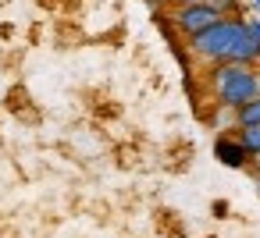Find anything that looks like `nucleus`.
I'll return each mask as SVG.
<instances>
[{
  "mask_svg": "<svg viewBox=\"0 0 260 238\" xmlns=\"http://www.w3.org/2000/svg\"><path fill=\"white\" fill-rule=\"evenodd\" d=\"M210 93L217 100V107L235 110L239 103L253 100L260 93V68L256 64H239V61H217L210 64Z\"/></svg>",
  "mask_w": 260,
  "mask_h": 238,
  "instance_id": "1",
  "label": "nucleus"
},
{
  "mask_svg": "<svg viewBox=\"0 0 260 238\" xmlns=\"http://www.w3.org/2000/svg\"><path fill=\"white\" fill-rule=\"evenodd\" d=\"M246 29V15H228V18H217L214 25L200 29L196 36H189V54L203 64H217L228 57L232 43L239 39V32Z\"/></svg>",
  "mask_w": 260,
  "mask_h": 238,
  "instance_id": "2",
  "label": "nucleus"
},
{
  "mask_svg": "<svg viewBox=\"0 0 260 238\" xmlns=\"http://www.w3.org/2000/svg\"><path fill=\"white\" fill-rule=\"evenodd\" d=\"M168 18H171V22H175V29L189 39V36H196L200 29L214 25L221 15H217V8L210 4V0H200V4H175V11H171Z\"/></svg>",
  "mask_w": 260,
  "mask_h": 238,
  "instance_id": "3",
  "label": "nucleus"
},
{
  "mask_svg": "<svg viewBox=\"0 0 260 238\" xmlns=\"http://www.w3.org/2000/svg\"><path fill=\"white\" fill-rule=\"evenodd\" d=\"M214 153H217V160L224 164V167H246L253 156L246 153V146L235 139V135H221L217 142H214Z\"/></svg>",
  "mask_w": 260,
  "mask_h": 238,
  "instance_id": "4",
  "label": "nucleus"
},
{
  "mask_svg": "<svg viewBox=\"0 0 260 238\" xmlns=\"http://www.w3.org/2000/svg\"><path fill=\"white\" fill-rule=\"evenodd\" d=\"M242 125H260V93L235 107V128H242Z\"/></svg>",
  "mask_w": 260,
  "mask_h": 238,
  "instance_id": "5",
  "label": "nucleus"
},
{
  "mask_svg": "<svg viewBox=\"0 0 260 238\" xmlns=\"http://www.w3.org/2000/svg\"><path fill=\"white\" fill-rule=\"evenodd\" d=\"M235 139L246 146V153L256 160L260 156V125H242V128H235Z\"/></svg>",
  "mask_w": 260,
  "mask_h": 238,
  "instance_id": "6",
  "label": "nucleus"
},
{
  "mask_svg": "<svg viewBox=\"0 0 260 238\" xmlns=\"http://www.w3.org/2000/svg\"><path fill=\"white\" fill-rule=\"evenodd\" d=\"M210 4L217 8V15H221V18H228V15H239V4H235V0H210Z\"/></svg>",
  "mask_w": 260,
  "mask_h": 238,
  "instance_id": "7",
  "label": "nucleus"
},
{
  "mask_svg": "<svg viewBox=\"0 0 260 238\" xmlns=\"http://www.w3.org/2000/svg\"><path fill=\"white\" fill-rule=\"evenodd\" d=\"M246 29L253 32V39L260 43V18H246Z\"/></svg>",
  "mask_w": 260,
  "mask_h": 238,
  "instance_id": "8",
  "label": "nucleus"
},
{
  "mask_svg": "<svg viewBox=\"0 0 260 238\" xmlns=\"http://www.w3.org/2000/svg\"><path fill=\"white\" fill-rule=\"evenodd\" d=\"M171 4H200V0H171Z\"/></svg>",
  "mask_w": 260,
  "mask_h": 238,
  "instance_id": "9",
  "label": "nucleus"
},
{
  "mask_svg": "<svg viewBox=\"0 0 260 238\" xmlns=\"http://www.w3.org/2000/svg\"><path fill=\"white\" fill-rule=\"evenodd\" d=\"M253 4H256V11H260V0H253Z\"/></svg>",
  "mask_w": 260,
  "mask_h": 238,
  "instance_id": "10",
  "label": "nucleus"
}]
</instances>
